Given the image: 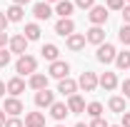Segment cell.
<instances>
[{"label":"cell","instance_id":"1","mask_svg":"<svg viewBox=\"0 0 130 127\" xmlns=\"http://www.w3.org/2000/svg\"><path fill=\"white\" fill-rule=\"evenodd\" d=\"M35 70H38V60L32 57V55H20L15 62V72L20 75V77H30V75H35Z\"/></svg>","mask_w":130,"mask_h":127},{"label":"cell","instance_id":"2","mask_svg":"<svg viewBox=\"0 0 130 127\" xmlns=\"http://www.w3.org/2000/svg\"><path fill=\"white\" fill-rule=\"evenodd\" d=\"M115 55H118V50H115V45L113 43H103V45H98V62H103V65H110V62H115Z\"/></svg>","mask_w":130,"mask_h":127},{"label":"cell","instance_id":"3","mask_svg":"<svg viewBox=\"0 0 130 127\" xmlns=\"http://www.w3.org/2000/svg\"><path fill=\"white\" fill-rule=\"evenodd\" d=\"M108 15H110V13H108L105 5H93V8L88 10V20H90L93 25H98V28H103V25L108 23Z\"/></svg>","mask_w":130,"mask_h":127},{"label":"cell","instance_id":"4","mask_svg":"<svg viewBox=\"0 0 130 127\" xmlns=\"http://www.w3.org/2000/svg\"><path fill=\"white\" fill-rule=\"evenodd\" d=\"M68 75H70V65L65 62V60H55V62H50V67H48V77L65 80Z\"/></svg>","mask_w":130,"mask_h":127},{"label":"cell","instance_id":"5","mask_svg":"<svg viewBox=\"0 0 130 127\" xmlns=\"http://www.w3.org/2000/svg\"><path fill=\"white\" fill-rule=\"evenodd\" d=\"M78 87H80L83 92H95V87H98V75H95V72H90V70H85L80 77H78Z\"/></svg>","mask_w":130,"mask_h":127},{"label":"cell","instance_id":"6","mask_svg":"<svg viewBox=\"0 0 130 127\" xmlns=\"http://www.w3.org/2000/svg\"><path fill=\"white\" fill-rule=\"evenodd\" d=\"M75 32V23H73V17H60L58 23H55V35H60V37H70Z\"/></svg>","mask_w":130,"mask_h":127},{"label":"cell","instance_id":"7","mask_svg":"<svg viewBox=\"0 0 130 127\" xmlns=\"http://www.w3.org/2000/svg\"><path fill=\"white\" fill-rule=\"evenodd\" d=\"M8 48L15 55H28V40H25V35H13L10 43H8Z\"/></svg>","mask_w":130,"mask_h":127},{"label":"cell","instance_id":"8","mask_svg":"<svg viewBox=\"0 0 130 127\" xmlns=\"http://www.w3.org/2000/svg\"><path fill=\"white\" fill-rule=\"evenodd\" d=\"M3 110H5V115H10V117H18L20 112H25V107H23L20 97H5V105H3Z\"/></svg>","mask_w":130,"mask_h":127},{"label":"cell","instance_id":"9","mask_svg":"<svg viewBox=\"0 0 130 127\" xmlns=\"http://www.w3.org/2000/svg\"><path fill=\"white\" fill-rule=\"evenodd\" d=\"M58 92L65 97H73V95H78V80H73V77H65L58 82Z\"/></svg>","mask_w":130,"mask_h":127},{"label":"cell","instance_id":"10","mask_svg":"<svg viewBox=\"0 0 130 127\" xmlns=\"http://www.w3.org/2000/svg\"><path fill=\"white\" fill-rule=\"evenodd\" d=\"M53 13H55V10L50 8L45 0H40V3H35V5H32V15H35V20H50Z\"/></svg>","mask_w":130,"mask_h":127},{"label":"cell","instance_id":"11","mask_svg":"<svg viewBox=\"0 0 130 127\" xmlns=\"http://www.w3.org/2000/svg\"><path fill=\"white\" fill-rule=\"evenodd\" d=\"M5 87H8V95L10 97H18V95L25 92V80L20 77V75H18V77H10L8 82H5Z\"/></svg>","mask_w":130,"mask_h":127},{"label":"cell","instance_id":"12","mask_svg":"<svg viewBox=\"0 0 130 127\" xmlns=\"http://www.w3.org/2000/svg\"><path fill=\"white\" fill-rule=\"evenodd\" d=\"M55 102V92H50V90H40V92H35V107H45L50 110V105Z\"/></svg>","mask_w":130,"mask_h":127},{"label":"cell","instance_id":"13","mask_svg":"<svg viewBox=\"0 0 130 127\" xmlns=\"http://www.w3.org/2000/svg\"><path fill=\"white\" fill-rule=\"evenodd\" d=\"M28 87L35 90V92H40V90H48V75H43V72H35L28 77Z\"/></svg>","mask_w":130,"mask_h":127},{"label":"cell","instance_id":"14","mask_svg":"<svg viewBox=\"0 0 130 127\" xmlns=\"http://www.w3.org/2000/svg\"><path fill=\"white\" fill-rule=\"evenodd\" d=\"M85 43H90V45H103V43H105V30L98 28V25H93L90 30L85 32Z\"/></svg>","mask_w":130,"mask_h":127},{"label":"cell","instance_id":"15","mask_svg":"<svg viewBox=\"0 0 130 127\" xmlns=\"http://www.w3.org/2000/svg\"><path fill=\"white\" fill-rule=\"evenodd\" d=\"M98 85H100L105 92H113L115 87H118V75H115V72H103V75L98 77Z\"/></svg>","mask_w":130,"mask_h":127},{"label":"cell","instance_id":"16","mask_svg":"<svg viewBox=\"0 0 130 127\" xmlns=\"http://www.w3.org/2000/svg\"><path fill=\"white\" fill-rule=\"evenodd\" d=\"M68 115H70V110H68L65 102H53V105H50V117H53L55 122H63Z\"/></svg>","mask_w":130,"mask_h":127},{"label":"cell","instance_id":"17","mask_svg":"<svg viewBox=\"0 0 130 127\" xmlns=\"http://www.w3.org/2000/svg\"><path fill=\"white\" fill-rule=\"evenodd\" d=\"M65 45H68V50L78 52V50L85 48V35H83V32H73L70 37H65Z\"/></svg>","mask_w":130,"mask_h":127},{"label":"cell","instance_id":"18","mask_svg":"<svg viewBox=\"0 0 130 127\" xmlns=\"http://www.w3.org/2000/svg\"><path fill=\"white\" fill-rule=\"evenodd\" d=\"M68 110H70V115H80V112H85V100H83L80 95H73L68 97Z\"/></svg>","mask_w":130,"mask_h":127},{"label":"cell","instance_id":"19","mask_svg":"<svg viewBox=\"0 0 130 127\" xmlns=\"http://www.w3.org/2000/svg\"><path fill=\"white\" fill-rule=\"evenodd\" d=\"M23 125L25 127H45V115L43 112H28Z\"/></svg>","mask_w":130,"mask_h":127},{"label":"cell","instance_id":"20","mask_svg":"<svg viewBox=\"0 0 130 127\" xmlns=\"http://www.w3.org/2000/svg\"><path fill=\"white\" fill-rule=\"evenodd\" d=\"M40 52H43V57H45L48 62H55V60H60V48H58V45H53V43H45Z\"/></svg>","mask_w":130,"mask_h":127},{"label":"cell","instance_id":"21","mask_svg":"<svg viewBox=\"0 0 130 127\" xmlns=\"http://www.w3.org/2000/svg\"><path fill=\"white\" fill-rule=\"evenodd\" d=\"M73 10H75V3H70V0H60V3H55V15H60V17H70V15H73Z\"/></svg>","mask_w":130,"mask_h":127},{"label":"cell","instance_id":"22","mask_svg":"<svg viewBox=\"0 0 130 127\" xmlns=\"http://www.w3.org/2000/svg\"><path fill=\"white\" fill-rule=\"evenodd\" d=\"M5 17H8V23H20V20L25 17V8H20V5H10V8L5 10Z\"/></svg>","mask_w":130,"mask_h":127},{"label":"cell","instance_id":"23","mask_svg":"<svg viewBox=\"0 0 130 127\" xmlns=\"http://www.w3.org/2000/svg\"><path fill=\"white\" fill-rule=\"evenodd\" d=\"M40 25H38V23H28V25H25V30H23V35H25V40H28V43H32V40H40Z\"/></svg>","mask_w":130,"mask_h":127},{"label":"cell","instance_id":"24","mask_svg":"<svg viewBox=\"0 0 130 127\" xmlns=\"http://www.w3.org/2000/svg\"><path fill=\"white\" fill-rule=\"evenodd\" d=\"M115 67L118 70H130V50H123L115 55Z\"/></svg>","mask_w":130,"mask_h":127},{"label":"cell","instance_id":"25","mask_svg":"<svg viewBox=\"0 0 130 127\" xmlns=\"http://www.w3.org/2000/svg\"><path fill=\"white\" fill-rule=\"evenodd\" d=\"M108 107H110V110L113 112H118V115H123V112H128L125 110V97H110V102H108Z\"/></svg>","mask_w":130,"mask_h":127},{"label":"cell","instance_id":"26","mask_svg":"<svg viewBox=\"0 0 130 127\" xmlns=\"http://www.w3.org/2000/svg\"><path fill=\"white\" fill-rule=\"evenodd\" d=\"M85 112H88L93 120H95V117H103V105H100V102H90V105L85 107Z\"/></svg>","mask_w":130,"mask_h":127},{"label":"cell","instance_id":"27","mask_svg":"<svg viewBox=\"0 0 130 127\" xmlns=\"http://www.w3.org/2000/svg\"><path fill=\"white\" fill-rule=\"evenodd\" d=\"M118 40H120L123 45H130V25H123V28L118 30Z\"/></svg>","mask_w":130,"mask_h":127},{"label":"cell","instance_id":"28","mask_svg":"<svg viewBox=\"0 0 130 127\" xmlns=\"http://www.w3.org/2000/svg\"><path fill=\"white\" fill-rule=\"evenodd\" d=\"M105 8H108V13H110V10L123 13V8H125V0H108V3H105Z\"/></svg>","mask_w":130,"mask_h":127},{"label":"cell","instance_id":"29","mask_svg":"<svg viewBox=\"0 0 130 127\" xmlns=\"http://www.w3.org/2000/svg\"><path fill=\"white\" fill-rule=\"evenodd\" d=\"M10 57H13L10 50H0V67H8L10 65Z\"/></svg>","mask_w":130,"mask_h":127},{"label":"cell","instance_id":"30","mask_svg":"<svg viewBox=\"0 0 130 127\" xmlns=\"http://www.w3.org/2000/svg\"><path fill=\"white\" fill-rule=\"evenodd\" d=\"M95 5V0H75V8H80V10H90Z\"/></svg>","mask_w":130,"mask_h":127},{"label":"cell","instance_id":"31","mask_svg":"<svg viewBox=\"0 0 130 127\" xmlns=\"http://www.w3.org/2000/svg\"><path fill=\"white\" fill-rule=\"evenodd\" d=\"M5 127H25V125H23V120H20V117H8Z\"/></svg>","mask_w":130,"mask_h":127},{"label":"cell","instance_id":"32","mask_svg":"<svg viewBox=\"0 0 130 127\" xmlns=\"http://www.w3.org/2000/svg\"><path fill=\"white\" fill-rule=\"evenodd\" d=\"M120 87H123V97H125V100H130V77L123 80V85H120Z\"/></svg>","mask_w":130,"mask_h":127},{"label":"cell","instance_id":"33","mask_svg":"<svg viewBox=\"0 0 130 127\" xmlns=\"http://www.w3.org/2000/svg\"><path fill=\"white\" fill-rule=\"evenodd\" d=\"M88 127H110V125H108V122H105L103 117H95V120H93V122H90Z\"/></svg>","mask_w":130,"mask_h":127},{"label":"cell","instance_id":"34","mask_svg":"<svg viewBox=\"0 0 130 127\" xmlns=\"http://www.w3.org/2000/svg\"><path fill=\"white\" fill-rule=\"evenodd\" d=\"M120 127H130V112H123L120 115Z\"/></svg>","mask_w":130,"mask_h":127},{"label":"cell","instance_id":"35","mask_svg":"<svg viewBox=\"0 0 130 127\" xmlns=\"http://www.w3.org/2000/svg\"><path fill=\"white\" fill-rule=\"evenodd\" d=\"M123 25H130V5L123 8Z\"/></svg>","mask_w":130,"mask_h":127},{"label":"cell","instance_id":"36","mask_svg":"<svg viewBox=\"0 0 130 127\" xmlns=\"http://www.w3.org/2000/svg\"><path fill=\"white\" fill-rule=\"evenodd\" d=\"M8 43H10V37H8V32L3 30V32H0V50H5V45H8Z\"/></svg>","mask_w":130,"mask_h":127},{"label":"cell","instance_id":"37","mask_svg":"<svg viewBox=\"0 0 130 127\" xmlns=\"http://www.w3.org/2000/svg\"><path fill=\"white\" fill-rule=\"evenodd\" d=\"M5 25H8V17H5V10H0V32L5 30Z\"/></svg>","mask_w":130,"mask_h":127},{"label":"cell","instance_id":"38","mask_svg":"<svg viewBox=\"0 0 130 127\" xmlns=\"http://www.w3.org/2000/svg\"><path fill=\"white\" fill-rule=\"evenodd\" d=\"M5 92H8V87H5V82H3V80H0V100H3V97H5Z\"/></svg>","mask_w":130,"mask_h":127},{"label":"cell","instance_id":"39","mask_svg":"<svg viewBox=\"0 0 130 127\" xmlns=\"http://www.w3.org/2000/svg\"><path fill=\"white\" fill-rule=\"evenodd\" d=\"M5 122H8V117H5V110H0V127H5Z\"/></svg>","mask_w":130,"mask_h":127},{"label":"cell","instance_id":"40","mask_svg":"<svg viewBox=\"0 0 130 127\" xmlns=\"http://www.w3.org/2000/svg\"><path fill=\"white\" fill-rule=\"evenodd\" d=\"M28 3H30V0H13V5H20V8H25Z\"/></svg>","mask_w":130,"mask_h":127},{"label":"cell","instance_id":"41","mask_svg":"<svg viewBox=\"0 0 130 127\" xmlns=\"http://www.w3.org/2000/svg\"><path fill=\"white\" fill-rule=\"evenodd\" d=\"M75 127H88V125H85V122H78V125H75Z\"/></svg>","mask_w":130,"mask_h":127},{"label":"cell","instance_id":"42","mask_svg":"<svg viewBox=\"0 0 130 127\" xmlns=\"http://www.w3.org/2000/svg\"><path fill=\"white\" fill-rule=\"evenodd\" d=\"M45 3H48V5H50V3H60V0H45Z\"/></svg>","mask_w":130,"mask_h":127},{"label":"cell","instance_id":"43","mask_svg":"<svg viewBox=\"0 0 130 127\" xmlns=\"http://www.w3.org/2000/svg\"><path fill=\"white\" fill-rule=\"evenodd\" d=\"M55 127H65V125H60V122H58V125H55Z\"/></svg>","mask_w":130,"mask_h":127},{"label":"cell","instance_id":"44","mask_svg":"<svg viewBox=\"0 0 130 127\" xmlns=\"http://www.w3.org/2000/svg\"><path fill=\"white\" fill-rule=\"evenodd\" d=\"M125 5H130V0H125Z\"/></svg>","mask_w":130,"mask_h":127},{"label":"cell","instance_id":"45","mask_svg":"<svg viewBox=\"0 0 130 127\" xmlns=\"http://www.w3.org/2000/svg\"><path fill=\"white\" fill-rule=\"evenodd\" d=\"M110 127H120V125H110Z\"/></svg>","mask_w":130,"mask_h":127}]
</instances>
